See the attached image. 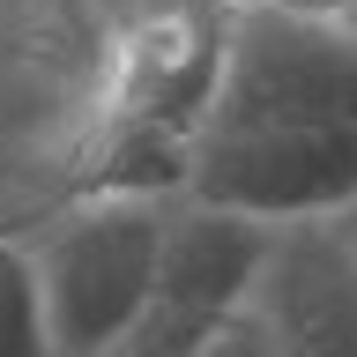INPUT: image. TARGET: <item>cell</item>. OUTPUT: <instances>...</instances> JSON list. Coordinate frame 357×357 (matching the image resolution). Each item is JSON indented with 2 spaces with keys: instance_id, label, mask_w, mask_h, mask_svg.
Instances as JSON below:
<instances>
[{
  "instance_id": "6da1fadb",
  "label": "cell",
  "mask_w": 357,
  "mask_h": 357,
  "mask_svg": "<svg viewBox=\"0 0 357 357\" xmlns=\"http://www.w3.org/2000/svg\"><path fill=\"white\" fill-rule=\"evenodd\" d=\"M164 223L172 201L149 194H89L45 216L30 253L45 283L52 357H119L142 335L164 268Z\"/></svg>"
},
{
  "instance_id": "7a4b0ae2",
  "label": "cell",
  "mask_w": 357,
  "mask_h": 357,
  "mask_svg": "<svg viewBox=\"0 0 357 357\" xmlns=\"http://www.w3.org/2000/svg\"><path fill=\"white\" fill-rule=\"evenodd\" d=\"M223 52H231V15L216 0H142L105 30L89 127H164L194 142L216 112Z\"/></svg>"
},
{
  "instance_id": "3957f363",
  "label": "cell",
  "mask_w": 357,
  "mask_h": 357,
  "mask_svg": "<svg viewBox=\"0 0 357 357\" xmlns=\"http://www.w3.org/2000/svg\"><path fill=\"white\" fill-rule=\"evenodd\" d=\"M186 194L268 231L335 223L357 201V127H201Z\"/></svg>"
},
{
  "instance_id": "277c9868",
  "label": "cell",
  "mask_w": 357,
  "mask_h": 357,
  "mask_svg": "<svg viewBox=\"0 0 357 357\" xmlns=\"http://www.w3.org/2000/svg\"><path fill=\"white\" fill-rule=\"evenodd\" d=\"M208 127H357V30L283 8L231 15Z\"/></svg>"
},
{
  "instance_id": "5b68a950",
  "label": "cell",
  "mask_w": 357,
  "mask_h": 357,
  "mask_svg": "<svg viewBox=\"0 0 357 357\" xmlns=\"http://www.w3.org/2000/svg\"><path fill=\"white\" fill-rule=\"evenodd\" d=\"M275 253V231L231 208L178 194L164 223V268H156V305L119 357H194L216 328L253 312L261 268Z\"/></svg>"
},
{
  "instance_id": "8992f818",
  "label": "cell",
  "mask_w": 357,
  "mask_h": 357,
  "mask_svg": "<svg viewBox=\"0 0 357 357\" xmlns=\"http://www.w3.org/2000/svg\"><path fill=\"white\" fill-rule=\"evenodd\" d=\"M253 320L283 357H357V253L335 223H290L253 290Z\"/></svg>"
},
{
  "instance_id": "52a82bcc",
  "label": "cell",
  "mask_w": 357,
  "mask_h": 357,
  "mask_svg": "<svg viewBox=\"0 0 357 357\" xmlns=\"http://www.w3.org/2000/svg\"><path fill=\"white\" fill-rule=\"evenodd\" d=\"M0 357H52L38 253L30 238H8V231H0Z\"/></svg>"
},
{
  "instance_id": "ba28073f",
  "label": "cell",
  "mask_w": 357,
  "mask_h": 357,
  "mask_svg": "<svg viewBox=\"0 0 357 357\" xmlns=\"http://www.w3.org/2000/svg\"><path fill=\"white\" fill-rule=\"evenodd\" d=\"M194 357H283V350H275V335H268L253 312H238V320H231V328H216Z\"/></svg>"
},
{
  "instance_id": "9c48e42d",
  "label": "cell",
  "mask_w": 357,
  "mask_h": 357,
  "mask_svg": "<svg viewBox=\"0 0 357 357\" xmlns=\"http://www.w3.org/2000/svg\"><path fill=\"white\" fill-rule=\"evenodd\" d=\"M335 231H342V238H350V253H357V201L342 208V216H335Z\"/></svg>"
},
{
  "instance_id": "30bf717a",
  "label": "cell",
  "mask_w": 357,
  "mask_h": 357,
  "mask_svg": "<svg viewBox=\"0 0 357 357\" xmlns=\"http://www.w3.org/2000/svg\"><path fill=\"white\" fill-rule=\"evenodd\" d=\"M223 15H253V8H268V0H216Z\"/></svg>"
},
{
  "instance_id": "8fae6325",
  "label": "cell",
  "mask_w": 357,
  "mask_h": 357,
  "mask_svg": "<svg viewBox=\"0 0 357 357\" xmlns=\"http://www.w3.org/2000/svg\"><path fill=\"white\" fill-rule=\"evenodd\" d=\"M342 30H357V0H350V8H342Z\"/></svg>"
}]
</instances>
